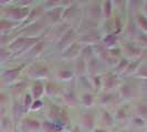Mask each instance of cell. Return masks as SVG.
Instances as JSON below:
<instances>
[{
	"mask_svg": "<svg viewBox=\"0 0 147 132\" xmlns=\"http://www.w3.org/2000/svg\"><path fill=\"white\" fill-rule=\"evenodd\" d=\"M123 91H124V93H123V95L126 96V97L131 95V89H129L128 86H124V87H123Z\"/></svg>",
	"mask_w": 147,
	"mask_h": 132,
	"instance_id": "10",
	"label": "cell"
},
{
	"mask_svg": "<svg viewBox=\"0 0 147 132\" xmlns=\"http://www.w3.org/2000/svg\"><path fill=\"white\" fill-rule=\"evenodd\" d=\"M27 125H29V128H33V129H38L40 127V123L36 120H27Z\"/></svg>",
	"mask_w": 147,
	"mask_h": 132,
	"instance_id": "4",
	"label": "cell"
},
{
	"mask_svg": "<svg viewBox=\"0 0 147 132\" xmlns=\"http://www.w3.org/2000/svg\"><path fill=\"white\" fill-rule=\"evenodd\" d=\"M83 123L86 127H88V129H91L94 125V117L92 115H90V113L83 116Z\"/></svg>",
	"mask_w": 147,
	"mask_h": 132,
	"instance_id": "1",
	"label": "cell"
},
{
	"mask_svg": "<svg viewBox=\"0 0 147 132\" xmlns=\"http://www.w3.org/2000/svg\"><path fill=\"white\" fill-rule=\"evenodd\" d=\"M104 11H105V15H110L111 13V2H105L104 5Z\"/></svg>",
	"mask_w": 147,
	"mask_h": 132,
	"instance_id": "7",
	"label": "cell"
},
{
	"mask_svg": "<svg viewBox=\"0 0 147 132\" xmlns=\"http://www.w3.org/2000/svg\"><path fill=\"white\" fill-rule=\"evenodd\" d=\"M95 132H105V131H103V130H95Z\"/></svg>",
	"mask_w": 147,
	"mask_h": 132,
	"instance_id": "15",
	"label": "cell"
},
{
	"mask_svg": "<svg viewBox=\"0 0 147 132\" xmlns=\"http://www.w3.org/2000/svg\"><path fill=\"white\" fill-rule=\"evenodd\" d=\"M43 127H45V130L47 131H55V128H54V125H51V123H49V122H44L43 123Z\"/></svg>",
	"mask_w": 147,
	"mask_h": 132,
	"instance_id": "5",
	"label": "cell"
},
{
	"mask_svg": "<svg viewBox=\"0 0 147 132\" xmlns=\"http://www.w3.org/2000/svg\"><path fill=\"white\" fill-rule=\"evenodd\" d=\"M42 105V103L40 101V100H37V103H34L33 106H32V108H37V107H39V106H41Z\"/></svg>",
	"mask_w": 147,
	"mask_h": 132,
	"instance_id": "13",
	"label": "cell"
},
{
	"mask_svg": "<svg viewBox=\"0 0 147 132\" xmlns=\"http://www.w3.org/2000/svg\"><path fill=\"white\" fill-rule=\"evenodd\" d=\"M79 65H80V66H78V67H79V71L82 72V71L84 69V67H83V66H84V62H83V59H79Z\"/></svg>",
	"mask_w": 147,
	"mask_h": 132,
	"instance_id": "12",
	"label": "cell"
},
{
	"mask_svg": "<svg viewBox=\"0 0 147 132\" xmlns=\"http://www.w3.org/2000/svg\"><path fill=\"white\" fill-rule=\"evenodd\" d=\"M60 74H61V76H62L63 78H70V77H71V75H72L70 72H66V71H62Z\"/></svg>",
	"mask_w": 147,
	"mask_h": 132,
	"instance_id": "11",
	"label": "cell"
},
{
	"mask_svg": "<svg viewBox=\"0 0 147 132\" xmlns=\"http://www.w3.org/2000/svg\"><path fill=\"white\" fill-rule=\"evenodd\" d=\"M83 100H84V101H83L84 103H86V105H91L93 99H92V96L85 95V96H84V98H83Z\"/></svg>",
	"mask_w": 147,
	"mask_h": 132,
	"instance_id": "8",
	"label": "cell"
},
{
	"mask_svg": "<svg viewBox=\"0 0 147 132\" xmlns=\"http://www.w3.org/2000/svg\"><path fill=\"white\" fill-rule=\"evenodd\" d=\"M104 121H105L107 125L112 123V118H111V116L107 112H104Z\"/></svg>",
	"mask_w": 147,
	"mask_h": 132,
	"instance_id": "9",
	"label": "cell"
},
{
	"mask_svg": "<svg viewBox=\"0 0 147 132\" xmlns=\"http://www.w3.org/2000/svg\"><path fill=\"white\" fill-rule=\"evenodd\" d=\"M43 91V87L40 83H36V85L33 86V93H34V96L36 97H39V96L42 94Z\"/></svg>",
	"mask_w": 147,
	"mask_h": 132,
	"instance_id": "2",
	"label": "cell"
},
{
	"mask_svg": "<svg viewBox=\"0 0 147 132\" xmlns=\"http://www.w3.org/2000/svg\"><path fill=\"white\" fill-rule=\"evenodd\" d=\"M138 20H140V24L144 28V29H147V20L144 18V17H142V15H140L138 17Z\"/></svg>",
	"mask_w": 147,
	"mask_h": 132,
	"instance_id": "6",
	"label": "cell"
},
{
	"mask_svg": "<svg viewBox=\"0 0 147 132\" xmlns=\"http://www.w3.org/2000/svg\"><path fill=\"white\" fill-rule=\"evenodd\" d=\"M72 132H81V130H80V129H79V128L76 127V128H75V129H74V130Z\"/></svg>",
	"mask_w": 147,
	"mask_h": 132,
	"instance_id": "14",
	"label": "cell"
},
{
	"mask_svg": "<svg viewBox=\"0 0 147 132\" xmlns=\"http://www.w3.org/2000/svg\"><path fill=\"white\" fill-rule=\"evenodd\" d=\"M51 111H50V116H51L52 118H57L59 117V113H60V109L59 107H57V106H52L51 108Z\"/></svg>",
	"mask_w": 147,
	"mask_h": 132,
	"instance_id": "3",
	"label": "cell"
}]
</instances>
